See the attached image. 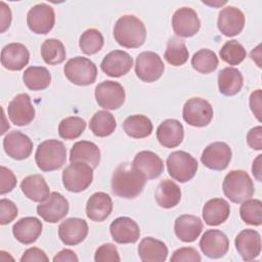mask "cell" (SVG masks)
Masks as SVG:
<instances>
[{
    "label": "cell",
    "instance_id": "1",
    "mask_svg": "<svg viewBox=\"0 0 262 262\" xmlns=\"http://www.w3.org/2000/svg\"><path fill=\"white\" fill-rule=\"evenodd\" d=\"M146 178L130 163L120 164L112 176V191L124 199L138 196L145 185Z\"/></svg>",
    "mask_w": 262,
    "mask_h": 262
},
{
    "label": "cell",
    "instance_id": "2",
    "mask_svg": "<svg viewBox=\"0 0 262 262\" xmlns=\"http://www.w3.org/2000/svg\"><path fill=\"white\" fill-rule=\"evenodd\" d=\"M114 38L125 48H138L146 38L145 26L134 15H123L115 24Z\"/></svg>",
    "mask_w": 262,
    "mask_h": 262
},
{
    "label": "cell",
    "instance_id": "3",
    "mask_svg": "<svg viewBox=\"0 0 262 262\" xmlns=\"http://www.w3.org/2000/svg\"><path fill=\"white\" fill-rule=\"evenodd\" d=\"M35 161L38 168L43 172L57 170L61 168L67 161V148L59 140H45L38 145Z\"/></svg>",
    "mask_w": 262,
    "mask_h": 262
},
{
    "label": "cell",
    "instance_id": "4",
    "mask_svg": "<svg viewBox=\"0 0 262 262\" xmlns=\"http://www.w3.org/2000/svg\"><path fill=\"white\" fill-rule=\"evenodd\" d=\"M222 189L227 199L239 204L251 199L254 194V183L249 174L244 170H232L225 176Z\"/></svg>",
    "mask_w": 262,
    "mask_h": 262
},
{
    "label": "cell",
    "instance_id": "5",
    "mask_svg": "<svg viewBox=\"0 0 262 262\" xmlns=\"http://www.w3.org/2000/svg\"><path fill=\"white\" fill-rule=\"evenodd\" d=\"M63 73L67 79L73 84L87 86L95 82L97 68L89 58L76 56L68 60L63 68Z\"/></svg>",
    "mask_w": 262,
    "mask_h": 262
},
{
    "label": "cell",
    "instance_id": "6",
    "mask_svg": "<svg viewBox=\"0 0 262 262\" xmlns=\"http://www.w3.org/2000/svg\"><path fill=\"white\" fill-rule=\"evenodd\" d=\"M166 164L169 175L181 183L192 179L198 170V161L190 154L183 150L171 152Z\"/></svg>",
    "mask_w": 262,
    "mask_h": 262
},
{
    "label": "cell",
    "instance_id": "7",
    "mask_svg": "<svg viewBox=\"0 0 262 262\" xmlns=\"http://www.w3.org/2000/svg\"><path fill=\"white\" fill-rule=\"evenodd\" d=\"M93 180V168L86 163L73 162L62 171V183L71 192H81Z\"/></svg>",
    "mask_w": 262,
    "mask_h": 262
},
{
    "label": "cell",
    "instance_id": "8",
    "mask_svg": "<svg viewBox=\"0 0 262 262\" xmlns=\"http://www.w3.org/2000/svg\"><path fill=\"white\" fill-rule=\"evenodd\" d=\"M182 117L190 126L205 127L213 119V107L206 99L192 97L184 103Z\"/></svg>",
    "mask_w": 262,
    "mask_h": 262
},
{
    "label": "cell",
    "instance_id": "9",
    "mask_svg": "<svg viewBox=\"0 0 262 262\" xmlns=\"http://www.w3.org/2000/svg\"><path fill=\"white\" fill-rule=\"evenodd\" d=\"M164 70V62L156 52L144 51L136 57L135 74L143 82L157 81L163 75Z\"/></svg>",
    "mask_w": 262,
    "mask_h": 262
},
{
    "label": "cell",
    "instance_id": "10",
    "mask_svg": "<svg viewBox=\"0 0 262 262\" xmlns=\"http://www.w3.org/2000/svg\"><path fill=\"white\" fill-rule=\"evenodd\" d=\"M123 86L115 81H103L95 87V99L99 106L105 110H117L125 101Z\"/></svg>",
    "mask_w": 262,
    "mask_h": 262
},
{
    "label": "cell",
    "instance_id": "11",
    "mask_svg": "<svg viewBox=\"0 0 262 262\" xmlns=\"http://www.w3.org/2000/svg\"><path fill=\"white\" fill-rule=\"evenodd\" d=\"M37 213L44 221L56 223L69 213V202L61 193L53 191L37 206Z\"/></svg>",
    "mask_w": 262,
    "mask_h": 262
},
{
    "label": "cell",
    "instance_id": "12",
    "mask_svg": "<svg viewBox=\"0 0 262 262\" xmlns=\"http://www.w3.org/2000/svg\"><path fill=\"white\" fill-rule=\"evenodd\" d=\"M55 14L53 8L46 3L33 6L27 14V24L35 34H47L54 27Z\"/></svg>",
    "mask_w": 262,
    "mask_h": 262
},
{
    "label": "cell",
    "instance_id": "13",
    "mask_svg": "<svg viewBox=\"0 0 262 262\" xmlns=\"http://www.w3.org/2000/svg\"><path fill=\"white\" fill-rule=\"evenodd\" d=\"M231 157L232 151L229 145L225 142L216 141L205 147L201 156V161L204 166L211 170L222 171L227 168Z\"/></svg>",
    "mask_w": 262,
    "mask_h": 262
},
{
    "label": "cell",
    "instance_id": "14",
    "mask_svg": "<svg viewBox=\"0 0 262 262\" xmlns=\"http://www.w3.org/2000/svg\"><path fill=\"white\" fill-rule=\"evenodd\" d=\"M172 28L177 36L188 38L199 32L201 21L192 8L181 7L177 9L172 16Z\"/></svg>",
    "mask_w": 262,
    "mask_h": 262
},
{
    "label": "cell",
    "instance_id": "15",
    "mask_svg": "<svg viewBox=\"0 0 262 262\" xmlns=\"http://www.w3.org/2000/svg\"><path fill=\"white\" fill-rule=\"evenodd\" d=\"M7 114L16 126H27L35 118V108L31 102V97L27 93L17 94L8 104Z\"/></svg>",
    "mask_w": 262,
    "mask_h": 262
},
{
    "label": "cell",
    "instance_id": "16",
    "mask_svg": "<svg viewBox=\"0 0 262 262\" xmlns=\"http://www.w3.org/2000/svg\"><path fill=\"white\" fill-rule=\"evenodd\" d=\"M200 248L207 257L218 259L227 253L229 241L226 234L221 230L209 229L202 235Z\"/></svg>",
    "mask_w": 262,
    "mask_h": 262
},
{
    "label": "cell",
    "instance_id": "17",
    "mask_svg": "<svg viewBox=\"0 0 262 262\" xmlns=\"http://www.w3.org/2000/svg\"><path fill=\"white\" fill-rule=\"evenodd\" d=\"M133 66V58L123 50H114L107 53L100 63L104 74L110 77L118 78L126 75Z\"/></svg>",
    "mask_w": 262,
    "mask_h": 262
},
{
    "label": "cell",
    "instance_id": "18",
    "mask_svg": "<svg viewBox=\"0 0 262 262\" xmlns=\"http://www.w3.org/2000/svg\"><path fill=\"white\" fill-rule=\"evenodd\" d=\"M88 234V224L81 218H68L58 226V236L67 246L82 243Z\"/></svg>",
    "mask_w": 262,
    "mask_h": 262
},
{
    "label": "cell",
    "instance_id": "19",
    "mask_svg": "<svg viewBox=\"0 0 262 262\" xmlns=\"http://www.w3.org/2000/svg\"><path fill=\"white\" fill-rule=\"evenodd\" d=\"M5 152L14 160L29 158L33 150V142L30 137L20 131L9 132L3 139Z\"/></svg>",
    "mask_w": 262,
    "mask_h": 262
},
{
    "label": "cell",
    "instance_id": "20",
    "mask_svg": "<svg viewBox=\"0 0 262 262\" xmlns=\"http://www.w3.org/2000/svg\"><path fill=\"white\" fill-rule=\"evenodd\" d=\"M217 26L219 31L226 37L238 35L245 26V15L242 10L234 6L223 8L218 15Z\"/></svg>",
    "mask_w": 262,
    "mask_h": 262
},
{
    "label": "cell",
    "instance_id": "21",
    "mask_svg": "<svg viewBox=\"0 0 262 262\" xmlns=\"http://www.w3.org/2000/svg\"><path fill=\"white\" fill-rule=\"evenodd\" d=\"M113 239L119 244H134L140 236L138 224L129 217H119L110 225Z\"/></svg>",
    "mask_w": 262,
    "mask_h": 262
},
{
    "label": "cell",
    "instance_id": "22",
    "mask_svg": "<svg viewBox=\"0 0 262 262\" xmlns=\"http://www.w3.org/2000/svg\"><path fill=\"white\" fill-rule=\"evenodd\" d=\"M235 248L245 261L257 258L261 252V236L254 229L242 230L234 239Z\"/></svg>",
    "mask_w": 262,
    "mask_h": 262
},
{
    "label": "cell",
    "instance_id": "23",
    "mask_svg": "<svg viewBox=\"0 0 262 262\" xmlns=\"http://www.w3.org/2000/svg\"><path fill=\"white\" fill-rule=\"evenodd\" d=\"M30 52L21 43H9L1 50V63L9 71H20L29 62Z\"/></svg>",
    "mask_w": 262,
    "mask_h": 262
},
{
    "label": "cell",
    "instance_id": "24",
    "mask_svg": "<svg viewBox=\"0 0 262 262\" xmlns=\"http://www.w3.org/2000/svg\"><path fill=\"white\" fill-rule=\"evenodd\" d=\"M132 165L146 178H158L164 171L163 160L154 151L141 150L133 159Z\"/></svg>",
    "mask_w": 262,
    "mask_h": 262
},
{
    "label": "cell",
    "instance_id": "25",
    "mask_svg": "<svg viewBox=\"0 0 262 262\" xmlns=\"http://www.w3.org/2000/svg\"><path fill=\"white\" fill-rule=\"evenodd\" d=\"M184 136L182 124L175 119H167L163 121L157 129V138L161 145L167 148L178 146Z\"/></svg>",
    "mask_w": 262,
    "mask_h": 262
},
{
    "label": "cell",
    "instance_id": "26",
    "mask_svg": "<svg viewBox=\"0 0 262 262\" xmlns=\"http://www.w3.org/2000/svg\"><path fill=\"white\" fill-rule=\"evenodd\" d=\"M113 211V201L111 196L102 191L93 193L86 204L87 217L95 222L105 220Z\"/></svg>",
    "mask_w": 262,
    "mask_h": 262
},
{
    "label": "cell",
    "instance_id": "27",
    "mask_svg": "<svg viewBox=\"0 0 262 262\" xmlns=\"http://www.w3.org/2000/svg\"><path fill=\"white\" fill-rule=\"evenodd\" d=\"M42 222L36 217H25L16 221L12 227L14 237L24 245L35 243L42 232Z\"/></svg>",
    "mask_w": 262,
    "mask_h": 262
},
{
    "label": "cell",
    "instance_id": "28",
    "mask_svg": "<svg viewBox=\"0 0 262 262\" xmlns=\"http://www.w3.org/2000/svg\"><path fill=\"white\" fill-rule=\"evenodd\" d=\"M203 230L202 220L193 215L184 214L176 218L174 224V231L176 236L184 242H194Z\"/></svg>",
    "mask_w": 262,
    "mask_h": 262
},
{
    "label": "cell",
    "instance_id": "29",
    "mask_svg": "<svg viewBox=\"0 0 262 262\" xmlns=\"http://www.w3.org/2000/svg\"><path fill=\"white\" fill-rule=\"evenodd\" d=\"M202 214L206 224L217 226L225 222L229 217L230 206L224 199H211L204 205Z\"/></svg>",
    "mask_w": 262,
    "mask_h": 262
},
{
    "label": "cell",
    "instance_id": "30",
    "mask_svg": "<svg viewBox=\"0 0 262 262\" xmlns=\"http://www.w3.org/2000/svg\"><path fill=\"white\" fill-rule=\"evenodd\" d=\"M138 256L143 262H164L168 256L167 246L151 236L144 237L138 245Z\"/></svg>",
    "mask_w": 262,
    "mask_h": 262
},
{
    "label": "cell",
    "instance_id": "31",
    "mask_svg": "<svg viewBox=\"0 0 262 262\" xmlns=\"http://www.w3.org/2000/svg\"><path fill=\"white\" fill-rule=\"evenodd\" d=\"M70 161L82 162L88 164L93 169L96 168L100 162V150L98 146L87 140L76 142L70 151Z\"/></svg>",
    "mask_w": 262,
    "mask_h": 262
},
{
    "label": "cell",
    "instance_id": "32",
    "mask_svg": "<svg viewBox=\"0 0 262 262\" xmlns=\"http://www.w3.org/2000/svg\"><path fill=\"white\" fill-rule=\"evenodd\" d=\"M20 188L24 194L33 202H44L50 194L49 187L43 176L33 174L23 179Z\"/></svg>",
    "mask_w": 262,
    "mask_h": 262
},
{
    "label": "cell",
    "instance_id": "33",
    "mask_svg": "<svg viewBox=\"0 0 262 262\" xmlns=\"http://www.w3.org/2000/svg\"><path fill=\"white\" fill-rule=\"evenodd\" d=\"M244 84L242 73L232 67L224 68L218 74L219 92L225 96L237 94Z\"/></svg>",
    "mask_w": 262,
    "mask_h": 262
},
{
    "label": "cell",
    "instance_id": "34",
    "mask_svg": "<svg viewBox=\"0 0 262 262\" xmlns=\"http://www.w3.org/2000/svg\"><path fill=\"white\" fill-rule=\"evenodd\" d=\"M155 199L158 205L165 209H170L178 205L181 200L180 187L172 180L161 181L156 188Z\"/></svg>",
    "mask_w": 262,
    "mask_h": 262
},
{
    "label": "cell",
    "instance_id": "35",
    "mask_svg": "<svg viewBox=\"0 0 262 262\" xmlns=\"http://www.w3.org/2000/svg\"><path fill=\"white\" fill-rule=\"evenodd\" d=\"M123 129L132 138H144L151 134L154 126L151 121L143 115H132L125 119Z\"/></svg>",
    "mask_w": 262,
    "mask_h": 262
},
{
    "label": "cell",
    "instance_id": "36",
    "mask_svg": "<svg viewBox=\"0 0 262 262\" xmlns=\"http://www.w3.org/2000/svg\"><path fill=\"white\" fill-rule=\"evenodd\" d=\"M23 81L30 90L39 91L50 85L51 75L44 67H29L24 72Z\"/></svg>",
    "mask_w": 262,
    "mask_h": 262
},
{
    "label": "cell",
    "instance_id": "37",
    "mask_svg": "<svg viewBox=\"0 0 262 262\" xmlns=\"http://www.w3.org/2000/svg\"><path fill=\"white\" fill-rule=\"evenodd\" d=\"M117 123L115 117L106 111L96 112L90 120L89 128L95 136L106 137L116 129Z\"/></svg>",
    "mask_w": 262,
    "mask_h": 262
},
{
    "label": "cell",
    "instance_id": "38",
    "mask_svg": "<svg viewBox=\"0 0 262 262\" xmlns=\"http://www.w3.org/2000/svg\"><path fill=\"white\" fill-rule=\"evenodd\" d=\"M188 49L185 43L178 37H172L167 43L164 57L172 66L179 67L188 59Z\"/></svg>",
    "mask_w": 262,
    "mask_h": 262
},
{
    "label": "cell",
    "instance_id": "39",
    "mask_svg": "<svg viewBox=\"0 0 262 262\" xmlns=\"http://www.w3.org/2000/svg\"><path fill=\"white\" fill-rule=\"evenodd\" d=\"M66 48L57 39H47L41 45V56L47 64H59L66 59Z\"/></svg>",
    "mask_w": 262,
    "mask_h": 262
},
{
    "label": "cell",
    "instance_id": "40",
    "mask_svg": "<svg viewBox=\"0 0 262 262\" xmlns=\"http://www.w3.org/2000/svg\"><path fill=\"white\" fill-rule=\"evenodd\" d=\"M219 60L216 53L210 49H200L191 57L192 68L202 74H210L218 67Z\"/></svg>",
    "mask_w": 262,
    "mask_h": 262
},
{
    "label": "cell",
    "instance_id": "41",
    "mask_svg": "<svg viewBox=\"0 0 262 262\" xmlns=\"http://www.w3.org/2000/svg\"><path fill=\"white\" fill-rule=\"evenodd\" d=\"M242 220L250 225L259 226L262 223V203L257 199H248L239 207Z\"/></svg>",
    "mask_w": 262,
    "mask_h": 262
},
{
    "label": "cell",
    "instance_id": "42",
    "mask_svg": "<svg viewBox=\"0 0 262 262\" xmlns=\"http://www.w3.org/2000/svg\"><path fill=\"white\" fill-rule=\"evenodd\" d=\"M104 40L102 34L96 29H88L82 33L79 46L83 53L87 55H92L101 50Z\"/></svg>",
    "mask_w": 262,
    "mask_h": 262
},
{
    "label": "cell",
    "instance_id": "43",
    "mask_svg": "<svg viewBox=\"0 0 262 262\" xmlns=\"http://www.w3.org/2000/svg\"><path fill=\"white\" fill-rule=\"evenodd\" d=\"M86 122L80 117H68L60 121L58 134L61 138L72 140L78 138L85 130Z\"/></svg>",
    "mask_w": 262,
    "mask_h": 262
},
{
    "label": "cell",
    "instance_id": "44",
    "mask_svg": "<svg viewBox=\"0 0 262 262\" xmlns=\"http://www.w3.org/2000/svg\"><path fill=\"white\" fill-rule=\"evenodd\" d=\"M220 57L230 66L239 64L247 55L245 47L236 40L227 41L220 49Z\"/></svg>",
    "mask_w": 262,
    "mask_h": 262
},
{
    "label": "cell",
    "instance_id": "45",
    "mask_svg": "<svg viewBox=\"0 0 262 262\" xmlns=\"http://www.w3.org/2000/svg\"><path fill=\"white\" fill-rule=\"evenodd\" d=\"M94 260L96 262H107V261L119 262L121 258L118 253L117 247L115 245L103 244L97 248L94 255Z\"/></svg>",
    "mask_w": 262,
    "mask_h": 262
},
{
    "label": "cell",
    "instance_id": "46",
    "mask_svg": "<svg viewBox=\"0 0 262 262\" xmlns=\"http://www.w3.org/2000/svg\"><path fill=\"white\" fill-rule=\"evenodd\" d=\"M18 211L13 202L7 199L0 200V224L5 225L14 220Z\"/></svg>",
    "mask_w": 262,
    "mask_h": 262
},
{
    "label": "cell",
    "instance_id": "47",
    "mask_svg": "<svg viewBox=\"0 0 262 262\" xmlns=\"http://www.w3.org/2000/svg\"><path fill=\"white\" fill-rule=\"evenodd\" d=\"M201 255L199 254V252L191 247H183L180 249H177L171 256L170 261L171 262H187V261H191V262H199L201 261Z\"/></svg>",
    "mask_w": 262,
    "mask_h": 262
},
{
    "label": "cell",
    "instance_id": "48",
    "mask_svg": "<svg viewBox=\"0 0 262 262\" xmlns=\"http://www.w3.org/2000/svg\"><path fill=\"white\" fill-rule=\"evenodd\" d=\"M16 185V177L13 172L4 167H0V193L4 194L10 192Z\"/></svg>",
    "mask_w": 262,
    "mask_h": 262
},
{
    "label": "cell",
    "instance_id": "49",
    "mask_svg": "<svg viewBox=\"0 0 262 262\" xmlns=\"http://www.w3.org/2000/svg\"><path fill=\"white\" fill-rule=\"evenodd\" d=\"M32 261L47 262V261H49V259L44 251H42L39 248L33 247V248L26 250L20 258V262H32Z\"/></svg>",
    "mask_w": 262,
    "mask_h": 262
},
{
    "label": "cell",
    "instance_id": "50",
    "mask_svg": "<svg viewBox=\"0 0 262 262\" xmlns=\"http://www.w3.org/2000/svg\"><path fill=\"white\" fill-rule=\"evenodd\" d=\"M247 142L249 146L255 150L262 149V127L261 126L254 127L248 132Z\"/></svg>",
    "mask_w": 262,
    "mask_h": 262
},
{
    "label": "cell",
    "instance_id": "51",
    "mask_svg": "<svg viewBox=\"0 0 262 262\" xmlns=\"http://www.w3.org/2000/svg\"><path fill=\"white\" fill-rule=\"evenodd\" d=\"M250 107L258 121H261V90L257 89L250 95Z\"/></svg>",
    "mask_w": 262,
    "mask_h": 262
},
{
    "label": "cell",
    "instance_id": "52",
    "mask_svg": "<svg viewBox=\"0 0 262 262\" xmlns=\"http://www.w3.org/2000/svg\"><path fill=\"white\" fill-rule=\"evenodd\" d=\"M0 32L4 33L10 26L11 23V11L9 6H7L3 1L0 2Z\"/></svg>",
    "mask_w": 262,
    "mask_h": 262
},
{
    "label": "cell",
    "instance_id": "53",
    "mask_svg": "<svg viewBox=\"0 0 262 262\" xmlns=\"http://www.w3.org/2000/svg\"><path fill=\"white\" fill-rule=\"evenodd\" d=\"M78 257L77 255L75 254L74 251L70 250V249H63L61 250L59 253H57L54 258H53V261L54 262H78Z\"/></svg>",
    "mask_w": 262,
    "mask_h": 262
},
{
    "label": "cell",
    "instance_id": "54",
    "mask_svg": "<svg viewBox=\"0 0 262 262\" xmlns=\"http://www.w3.org/2000/svg\"><path fill=\"white\" fill-rule=\"evenodd\" d=\"M261 156L259 155L253 162V166H252V173L254 175V177L258 180L261 181Z\"/></svg>",
    "mask_w": 262,
    "mask_h": 262
}]
</instances>
